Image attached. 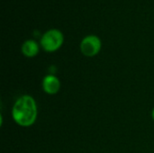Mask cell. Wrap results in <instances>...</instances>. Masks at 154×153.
Listing matches in <instances>:
<instances>
[{
    "label": "cell",
    "mask_w": 154,
    "mask_h": 153,
    "mask_svg": "<svg viewBox=\"0 0 154 153\" xmlns=\"http://www.w3.org/2000/svg\"><path fill=\"white\" fill-rule=\"evenodd\" d=\"M42 89L48 95H55L60 91V81L54 75H47L42 79Z\"/></svg>",
    "instance_id": "cell-4"
},
{
    "label": "cell",
    "mask_w": 154,
    "mask_h": 153,
    "mask_svg": "<svg viewBox=\"0 0 154 153\" xmlns=\"http://www.w3.org/2000/svg\"><path fill=\"white\" fill-rule=\"evenodd\" d=\"M39 44L36 42V41L32 39L24 41L21 47L22 53L27 58H32L36 56L39 52Z\"/></svg>",
    "instance_id": "cell-5"
},
{
    "label": "cell",
    "mask_w": 154,
    "mask_h": 153,
    "mask_svg": "<svg viewBox=\"0 0 154 153\" xmlns=\"http://www.w3.org/2000/svg\"><path fill=\"white\" fill-rule=\"evenodd\" d=\"M152 118L154 120V108L152 109Z\"/></svg>",
    "instance_id": "cell-6"
},
{
    "label": "cell",
    "mask_w": 154,
    "mask_h": 153,
    "mask_svg": "<svg viewBox=\"0 0 154 153\" xmlns=\"http://www.w3.org/2000/svg\"><path fill=\"white\" fill-rule=\"evenodd\" d=\"M37 105L34 98L29 95L20 96L13 106L12 117L22 127L32 126L37 119Z\"/></svg>",
    "instance_id": "cell-1"
},
{
    "label": "cell",
    "mask_w": 154,
    "mask_h": 153,
    "mask_svg": "<svg viewBox=\"0 0 154 153\" xmlns=\"http://www.w3.org/2000/svg\"><path fill=\"white\" fill-rule=\"evenodd\" d=\"M102 42L99 37L94 34L87 35L82 39L79 44L80 51L87 57L96 56L101 50Z\"/></svg>",
    "instance_id": "cell-3"
},
{
    "label": "cell",
    "mask_w": 154,
    "mask_h": 153,
    "mask_svg": "<svg viewBox=\"0 0 154 153\" xmlns=\"http://www.w3.org/2000/svg\"><path fill=\"white\" fill-rule=\"evenodd\" d=\"M64 41L63 33L58 29H50L46 31L41 38L42 48L47 52H53L59 50Z\"/></svg>",
    "instance_id": "cell-2"
}]
</instances>
